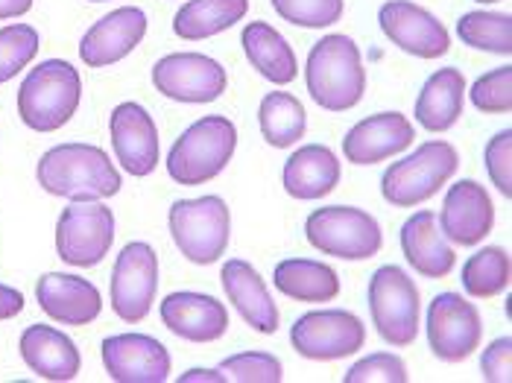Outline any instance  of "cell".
I'll use <instances>...</instances> for the list:
<instances>
[{"instance_id": "1", "label": "cell", "mask_w": 512, "mask_h": 383, "mask_svg": "<svg viewBox=\"0 0 512 383\" xmlns=\"http://www.w3.org/2000/svg\"><path fill=\"white\" fill-rule=\"evenodd\" d=\"M39 185L50 196H62L68 202H97L118 196V167L106 150L94 144H59L39 158Z\"/></svg>"}, {"instance_id": "2", "label": "cell", "mask_w": 512, "mask_h": 383, "mask_svg": "<svg viewBox=\"0 0 512 383\" xmlns=\"http://www.w3.org/2000/svg\"><path fill=\"white\" fill-rule=\"evenodd\" d=\"M305 85L319 109L349 112L366 94V68L352 36L331 33L311 47L305 62Z\"/></svg>"}, {"instance_id": "3", "label": "cell", "mask_w": 512, "mask_h": 383, "mask_svg": "<svg viewBox=\"0 0 512 383\" xmlns=\"http://www.w3.org/2000/svg\"><path fill=\"white\" fill-rule=\"evenodd\" d=\"M237 150V126L232 117L208 115L191 123L167 153V173L176 185L199 188L217 179Z\"/></svg>"}, {"instance_id": "4", "label": "cell", "mask_w": 512, "mask_h": 383, "mask_svg": "<svg viewBox=\"0 0 512 383\" xmlns=\"http://www.w3.org/2000/svg\"><path fill=\"white\" fill-rule=\"evenodd\" d=\"M82 97L79 71L65 59L36 65L18 88V115L33 132H56L77 115Z\"/></svg>"}, {"instance_id": "5", "label": "cell", "mask_w": 512, "mask_h": 383, "mask_svg": "<svg viewBox=\"0 0 512 383\" xmlns=\"http://www.w3.org/2000/svg\"><path fill=\"white\" fill-rule=\"evenodd\" d=\"M170 234L179 252L197 264H217L232 240V211L223 196H199V199H176L170 205Z\"/></svg>"}, {"instance_id": "6", "label": "cell", "mask_w": 512, "mask_h": 383, "mask_svg": "<svg viewBox=\"0 0 512 383\" xmlns=\"http://www.w3.org/2000/svg\"><path fill=\"white\" fill-rule=\"evenodd\" d=\"M460 167V153L448 141H425L398 158L381 176V196L395 208H416L448 185Z\"/></svg>"}, {"instance_id": "7", "label": "cell", "mask_w": 512, "mask_h": 383, "mask_svg": "<svg viewBox=\"0 0 512 383\" xmlns=\"http://www.w3.org/2000/svg\"><path fill=\"white\" fill-rule=\"evenodd\" d=\"M305 237L316 252L340 261H369L384 246L381 223L355 205H325L311 211Z\"/></svg>"}, {"instance_id": "8", "label": "cell", "mask_w": 512, "mask_h": 383, "mask_svg": "<svg viewBox=\"0 0 512 383\" xmlns=\"http://www.w3.org/2000/svg\"><path fill=\"white\" fill-rule=\"evenodd\" d=\"M369 313L378 337L395 348H407L419 337L422 296L410 272L384 264L369 278Z\"/></svg>"}, {"instance_id": "9", "label": "cell", "mask_w": 512, "mask_h": 383, "mask_svg": "<svg viewBox=\"0 0 512 383\" xmlns=\"http://www.w3.org/2000/svg\"><path fill=\"white\" fill-rule=\"evenodd\" d=\"M290 345L299 357L314 363L346 360L366 345V325L357 313L343 307L308 310L293 322Z\"/></svg>"}, {"instance_id": "10", "label": "cell", "mask_w": 512, "mask_h": 383, "mask_svg": "<svg viewBox=\"0 0 512 383\" xmlns=\"http://www.w3.org/2000/svg\"><path fill=\"white\" fill-rule=\"evenodd\" d=\"M115 243V211L97 202H71L56 220V255L68 267H97Z\"/></svg>"}, {"instance_id": "11", "label": "cell", "mask_w": 512, "mask_h": 383, "mask_svg": "<svg viewBox=\"0 0 512 383\" xmlns=\"http://www.w3.org/2000/svg\"><path fill=\"white\" fill-rule=\"evenodd\" d=\"M428 345L436 360L442 363H463L469 360L480 337H483V319L480 310L460 293H439L428 305Z\"/></svg>"}, {"instance_id": "12", "label": "cell", "mask_w": 512, "mask_h": 383, "mask_svg": "<svg viewBox=\"0 0 512 383\" xmlns=\"http://www.w3.org/2000/svg\"><path fill=\"white\" fill-rule=\"evenodd\" d=\"M158 293V255L144 240H132L118 252L112 269V310L126 325L147 319Z\"/></svg>"}, {"instance_id": "13", "label": "cell", "mask_w": 512, "mask_h": 383, "mask_svg": "<svg viewBox=\"0 0 512 383\" xmlns=\"http://www.w3.org/2000/svg\"><path fill=\"white\" fill-rule=\"evenodd\" d=\"M158 94L176 103H214L226 94V68L205 53H167L153 65Z\"/></svg>"}, {"instance_id": "14", "label": "cell", "mask_w": 512, "mask_h": 383, "mask_svg": "<svg viewBox=\"0 0 512 383\" xmlns=\"http://www.w3.org/2000/svg\"><path fill=\"white\" fill-rule=\"evenodd\" d=\"M378 24L398 50L416 59H442L451 50L445 24L413 0H387L378 9Z\"/></svg>"}, {"instance_id": "15", "label": "cell", "mask_w": 512, "mask_h": 383, "mask_svg": "<svg viewBox=\"0 0 512 383\" xmlns=\"http://www.w3.org/2000/svg\"><path fill=\"white\" fill-rule=\"evenodd\" d=\"M436 223H439L442 237L451 240L454 246H477L492 234V226H495L492 196L480 182L460 179L445 193Z\"/></svg>"}, {"instance_id": "16", "label": "cell", "mask_w": 512, "mask_h": 383, "mask_svg": "<svg viewBox=\"0 0 512 383\" xmlns=\"http://www.w3.org/2000/svg\"><path fill=\"white\" fill-rule=\"evenodd\" d=\"M103 369L115 383H164L170 378V351L150 334H115L100 345Z\"/></svg>"}, {"instance_id": "17", "label": "cell", "mask_w": 512, "mask_h": 383, "mask_svg": "<svg viewBox=\"0 0 512 383\" xmlns=\"http://www.w3.org/2000/svg\"><path fill=\"white\" fill-rule=\"evenodd\" d=\"M109 135L118 164L129 176H150L158 167L161 147H158L156 120L141 103H120L109 117Z\"/></svg>"}, {"instance_id": "18", "label": "cell", "mask_w": 512, "mask_h": 383, "mask_svg": "<svg viewBox=\"0 0 512 383\" xmlns=\"http://www.w3.org/2000/svg\"><path fill=\"white\" fill-rule=\"evenodd\" d=\"M413 141H416V129L401 112H378L357 120L346 132L343 155L355 167H372L404 153Z\"/></svg>"}, {"instance_id": "19", "label": "cell", "mask_w": 512, "mask_h": 383, "mask_svg": "<svg viewBox=\"0 0 512 383\" xmlns=\"http://www.w3.org/2000/svg\"><path fill=\"white\" fill-rule=\"evenodd\" d=\"M147 36V15L138 6H118L103 15L79 41V59L88 68H109L126 59Z\"/></svg>"}, {"instance_id": "20", "label": "cell", "mask_w": 512, "mask_h": 383, "mask_svg": "<svg viewBox=\"0 0 512 383\" xmlns=\"http://www.w3.org/2000/svg\"><path fill=\"white\" fill-rule=\"evenodd\" d=\"M161 322L170 334L188 343H217L229 331V310L220 299L208 293L179 290L164 296L161 302Z\"/></svg>"}, {"instance_id": "21", "label": "cell", "mask_w": 512, "mask_h": 383, "mask_svg": "<svg viewBox=\"0 0 512 383\" xmlns=\"http://www.w3.org/2000/svg\"><path fill=\"white\" fill-rule=\"evenodd\" d=\"M220 284H223L229 305H235L237 316L255 334H276L281 316H278V307L270 296V287L258 269L243 258H229L220 269Z\"/></svg>"}, {"instance_id": "22", "label": "cell", "mask_w": 512, "mask_h": 383, "mask_svg": "<svg viewBox=\"0 0 512 383\" xmlns=\"http://www.w3.org/2000/svg\"><path fill=\"white\" fill-rule=\"evenodd\" d=\"M36 299H39L41 310L53 322L71 325V328L91 325L103 310L100 290L88 278L71 275V272H47V275H41L39 284H36Z\"/></svg>"}, {"instance_id": "23", "label": "cell", "mask_w": 512, "mask_h": 383, "mask_svg": "<svg viewBox=\"0 0 512 383\" xmlns=\"http://www.w3.org/2000/svg\"><path fill=\"white\" fill-rule=\"evenodd\" d=\"M21 357L30 366L33 375H39L41 381H77L79 369H82V357H79L77 343L62 334L59 328H47V325H30L21 334Z\"/></svg>"}, {"instance_id": "24", "label": "cell", "mask_w": 512, "mask_h": 383, "mask_svg": "<svg viewBox=\"0 0 512 383\" xmlns=\"http://www.w3.org/2000/svg\"><path fill=\"white\" fill-rule=\"evenodd\" d=\"M340 158L325 144H305L287 158L281 170V185L293 199H322L340 185Z\"/></svg>"}, {"instance_id": "25", "label": "cell", "mask_w": 512, "mask_h": 383, "mask_svg": "<svg viewBox=\"0 0 512 383\" xmlns=\"http://www.w3.org/2000/svg\"><path fill=\"white\" fill-rule=\"evenodd\" d=\"M401 252L407 264L425 278H445L457 267V252L448 246L442 237L434 211H416L404 226H401Z\"/></svg>"}, {"instance_id": "26", "label": "cell", "mask_w": 512, "mask_h": 383, "mask_svg": "<svg viewBox=\"0 0 512 383\" xmlns=\"http://www.w3.org/2000/svg\"><path fill=\"white\" fill-rule=\"evenodd\" d=\"M466 106V77L460 68H442L425 79L413 117L425 132H448L460 117Z\"/></svg>"}, {"instance_id": "27", "label": "cell", "mask_w": 512, "mask_h": 383, "mask_svg": "<svg viewBox=\"0 0 512 383\" xmlns=\"http://www.w3.org/2000/svg\"><path fill=\"white\" fill-rule=\"evenodd\" d=\"M273 284L284 299L305 305H328L340 296V275L325 261L287 258L273 269Z\"/></svg>"}, {"instance_id": "28", "label": "cell", "mask_w": 512, "mask_h": 383, "mask_svg": "<svg viewBox=\"0 0 512 383\" xmlns=\"http://www.w3.org/2000/svg\"><path fill=\"white\" fill-rule=\"evenodd\" d=\"M240 44H243L249 65L264 79H270L276 85H290L299 77V62H296L290 41L284 39L276 27H270L267 21L246 24L240 33Z\"/></svg>"}, {"instance_id": "29", "label": "cell", "mask_w": 512, "mask_h": 383, "mask_svg": "<svg viewBox=\"0 0 512 383\" xmlns=\"http://www.w3.org/2000/svg\"><path fill=\"white\" fill-rule=\"evenodd\" d=\"M246 12L249 0H188L173 18V33L185 41H205L232 30Z\"/></svg>"}, {"instance_id": "30", "label": "cell", "mask_w": 512, "mask_h": 383, "mask_svg": "<svg viewBox=\"0 0 512 383\" xmlns=\"http://www.w3.org/2000/svg\"><path fill=\"white\" fill-rule=\"evenodd\" d=\"M258 126H261V135L270 147L287 150L305 138L308 112L293 94L270 91V94H264V100L258 106Z\"/></svg>"}, {"instance_id": "31", "label": "cell", "mask_w": 512, "mask_h": 383, "mask_svg": "<svg viewBox=\"0 0 512 383\" xmlns=\"http://www.w3.org/2000/svg\"><path fill=\"white\" fill-rule=\"evenodd\" d=\"M510 287V252L504 246H483L463 267V290L472 299H492Z\"/></svg>"}, {"instance_id": "32", "label": "cell", "mask_w": 512, "mask_h": 383, "mask_svg": "<svg viewBox=\"0 0 512 383\" xmlns=\"http://www.w3.org/2000/svg\"><path fill=\"white\" fill-rule=\"evenodd\" d=\"M457 36L463 44L495 56H512V18L510 12L474 9L457 21Z\"/></svg>"}, {"instance_id": "33", "label": "cell", "mask_w": 512, "mask_h": 383, "mask_svg": "<svg viewBox=\"0 0 512 383\" xmlns=\"http://www.w3.org/2000/svg\"><path fill=\"white\" fill-rule=\"evenodd\" d=\"M39 53V33L30 24L0 27V85L18 77Z\"/></svg>"}, {"instance_id": "34", "label": "cell", "mask_w": 512, "mask_h": 383, "mask_svg": "<svg viewBox=\"0 0 512 383\" xmlns=\"http://www.w3.org/2000/svg\"><path fill=\"white\" fill-rule=\"evenodd\" d=\"M273 9L281 21L305 30H325L343 18V0H273Z\"/></svg>"}, {"instance_id": "35", "label": "cell", "mask_w": 512, "mask_h": 383, "mask_svg": "<svg viewBox=\"0 0 512 383\" xmlns=\"http://www.w3.org/2000/svg\"><path fill=\"white\" fill-rule=\"evenodd\" d=\"M220 372L226 381L235 383H281L284 366L270 351H240L220 363Z\"/></svg>"}, {"instance_id": "36", "label": "cell", "mask_w": 512, "mask_h": 383, "mask_svg": "<svg viewBox=\"0 0 512 383\" xmlns=\"http://www.w3.org/2000/svg\"><path fill=\"white\" fill-rule=\"evenodd\" d=\"M469 100L483 115H510L512 112V65L486 71L469 88Z\"/></svg>"}, {"instance_id": "37", "label": "cell", "mask_w": 512, "mask_h": 383, "mask_svg": "<svg viewBox=\"0 0 512 383\" xmlns=\"http://www.w3.org/2000/svg\"><path fill=\"white\" fill-rule=\"evenodd\" d=\"M407 363L393 351H378L360 357L355 366L343 375V383H407Z\"/></svg>"}, {"instance_id": "38", "label": "cell", "mask_w": 512, "mask_h": 383, "mask_svg": "<svg viewBox=\"0 0 512 383\" xmlns=\"http://www.w3.org/2000/svg\"><path fill=\"white\" fill-rule=\"evenodd\" d=\"M486 173L492 179V188H498L501 196L512 193V132L501 129L486 144Z\"/></svg>"}, {"instance_id": "39", "label": "cell", "mask_w": 512, "mask_h": 383, "mask_svg": "<svg viewBox=\"0 0 512 383\" xmlns=\"http://www.w3.org/2000/svg\"><path fill=\"white\" fill-rule=\"evenodd\" d=\"M480 375L486 383H510L512 381V340L498 337L483 348L480 354Z\"/></svg>"}, {"instance_id": "40", "label": "cell", "mask_w": 512, "mask_h": 383, "mask_svg": "<svg viewBox=\"0 0 512 383\" xmlns=\"http://www.w3.org/2000/svg\"><path fill=\"white\" fill-rule=\"evenodd\" d=\"M24 293L21 290H15V287H9V284H0V322H6V319H15L21 310H24Z\"/></svg>"}, {"instance_id": "41", "label": "cell", "mask_w": 512, "mask_h": 383, "mask_svg": "<svg viewBox=\"0 0 512 383\" xmlns=\"http://www.w3.org/2000/svg\"><path fill=\"white\" fill-rule=\"evenodd\" d=\"M226 375L220 369H188L185 375H179V383H223Z\"/></svg>"}, {"instance_id": "42", "label": "cell", "mask_w": 512, "mask_h": 383, "mask_svg": "<svg viewBox=\"0 0 512 383\" xmlns=\"http://www.w3.org/2000/svg\"><path fill=\"white\" fill-rule=\"evenodd\" d=\"M30 9H33V0H0V21L21 18Z\"/></svg>"}, {"instance_id": "43", "label": "cell", "mask_w": 512, "mask_h": 383, "mask_svg": "<svg viewBox=\"0 0 512 383\" xmlns=\"http://www.w3.org/2000/svg\"><path fill=\"white\" fill-rule=\"evenodd\" d=\"M477 3H498V0H477Z\"/></svg>"}, {"instance_id": "44", "label": "cell", "mask_w": 512, "mask_h": 383, "mask_svg": "<svg viewBox=\"0 0 512 383\" xmlns=\"http://www.w3.org/2000/svg\"><path fill=\"white\" fill-rule=\"evenodd\" d=\"M91 3H103V0H91Z\"/></svg>"}]
</instances>
